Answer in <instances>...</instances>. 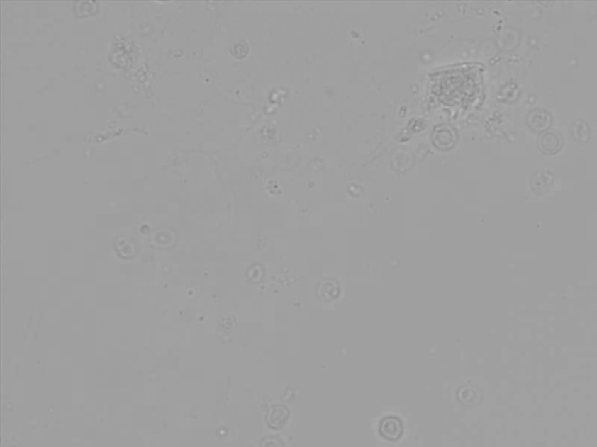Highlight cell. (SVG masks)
Returning <instances> with one entry per match:
<instances>
[{"mask_svg": "<svg viewBox=\"0 0 597 447\" xmlns=\"http://www.w3.org/2000/svg\"><path fill=\"white\" fill-rule=\"evenodd\" d=\"M562 137L554 131H546L539 137V147L546 154H555L562 148Z\"/></svg>", "mask_w": 597, "mask_h": 447, "instance_id": "1", "label": "cell"}]
</instances>
